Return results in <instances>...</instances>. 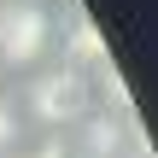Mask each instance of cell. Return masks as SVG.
I'll use <instances>...</instances> for the list:
<instances>
[{"instance_id":"1","label":"cell","mask_w":158,"mask_h":158,"mask_svg":"<svg viewBox=\"0 0 158 158\" xmlns=\"http://www.w3.org/2000/svg\"><path fill=\"white\" fill-rule=\"evenodd\" d=\"M94 106H100V100H94V76L76 70V64H64V59H47L41 70H29L23 100H18L23 123H41L47 135H64V129L82 123Z\"/></svg>"},{"instance_id":"2","label":"cell","mask_w":158,"mask_h":158,"mask_svg":"<svg viewBox=\"0 0 158 158\" xmlns=\"http://www.w3.org/2000/svg\"><path fill=\"white\" fill-rule=\"evenodd\" d=\"M59 47V12L47 0H0V70H41Z\"/></svg>"},{"instance_id":"3","label":"cell","mask_w":158,"mask_h":158,"mask_svg":"<svg viewBox=\"0 0 158 158\" xmlns=\"http://www.w3.org/2000/svg\"><path fill=\"white\" fill-rule=\"evenodd\" d=\"M123 141H129V123L111 117L106 106H94V111H88L82 123H70V135H64L70 158H123Z\"/></svg>"},{"instance_id":"4","label":"cell","mask_w":158,"mask_h":158,"mask_svg":"<svg viewBox=\"0 0 158 158\" xmlns=\"http://www.w3.org/2000/svg\"><path fill=\"white\" fill-rule=\"evenodd\" d=\"M23 111H18V94H6L0 88V158H18V147H23Z\"/></svg>"},{"instance_id":"5","label":"cell","mask_w":158,"mask_h":158,"mask_svg":"<svg viewBox=\"0 0 158 158\" xmlns=\"http://www.w3.org/2000/svg\"><path fill=\"white\" fill-rule=\"evenodd\" d=\"M18 158H70V147H64V135H41V141L18 147Z\"/></svg>"}]
</instances>
